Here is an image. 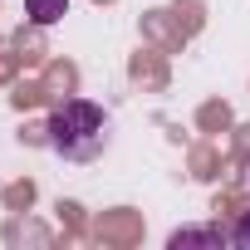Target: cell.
Returning <instances> with one entry per match:
<instances>
[{
    "mask_svg": "<svg viewBox=\"0 0 250 250\" xmlns=\"http://www.w3.org/2000/svg\"><path fill=\"white\" fill-rule=\"evenodd\" d=\"M44 133H49V147L64 157V162H93L108 138H113V123L98 103L88 98H64L49 108V123H44Z\"/></svg>",
    "mask_w": 250,
    "mask_h": 250,
    "instance_id": "cell-1",
    "label": "cell"
},
{
    "mask_svg": "<svg viewBox=\"0 0 250 250\" xmlns=\"http://www.w3.org/2000/svg\"><path fill=\"white\" fill-rule=\"evenodd\" d=\"M230 240V230H221V226H187V230H172V250H187V245H226Z\"/></svg>",
    "mask_w": 250,
    "mask_h": 250,
    "instance_id": "cell-2",
    "label": "cell"
},
{
    "mask_svg": "<svg viewBox=\"0 0 250 250\" xmlns=\"http://www.w3.org/2000/svg\"><path fill=\"white\" fill-rule=\"evenodd\" d=\"M25 10H30L35 25H54V20L69 15V0H25Z\"/></svg>",
    "mask_w": 250,
    "mask_h": 250,
    "instance_id": "cell-3",
    "label": "cell"
},
{
    "mask_svg": "<svg viewBox=\"0 0 250 250\" xmlns=\"http://www.w3.org/2000/svg\"><path fill=\"white\" fill-rule=\"evenodd\" d=\"M230 245H240V250H250V211H240V221L230 226Z\"/></svg>",
    "mask_w": 250,
    "mask_h": 250,
    "instance_id": "cell-4",
    "label": "cell"
}]
</instances>
